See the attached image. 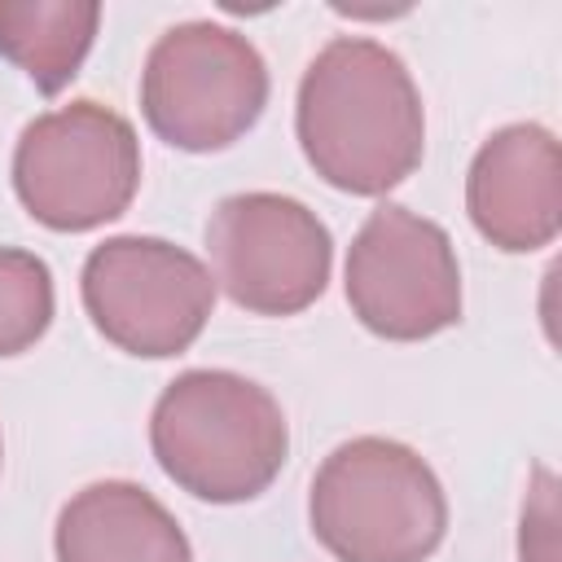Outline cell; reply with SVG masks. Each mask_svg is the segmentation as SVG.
<instances>
[{
  "instance_id": "12",
  "label": "cell",
  "mask_w": 562,
  "mask_h": 562,
  "mask_svg": "<svg viewBox=\"0 0 562 562\" xmlns=\"http://www.w3.org/2000/svg\"><path fill=\"white\" fill-rule=\"evenodd\" d=\"M57 312L53 272L35 250L0 246V360L31 351Z\"/></svg>"
},
{
  "instance_id": "7",
  "label": "cell",
  "mask_w": 562,
  "mask_h": 562,
  "mask_svg": "<svg viewBox=\"0 0 562 562\" xmlns=\"http://www.w3.org/2000/svg\"><path fill=\"white\" fill-rule=\"evenodd\" d=\"M351 316L386 342H422L461 321V263L443 224L382 202L347 246Z\"/></svg>"
},
{
  "instance_id": "4",
  "label": "cell",
  "mask_w": 562,
  "mask_h": 562,
  "mask_svg": "<svg viewBox=\"0 0 562 562\" xmlns=\"http://www.w3.org/2000/svg\"><path fill=\"white\" fill-rule=\"evenodd\" d=\"M268 92L263 53L211 18L167 26L140 66V114L162 145L184 154L237 145L259 123Z\"/></svg>"
},
{
  "instance_id": "9",
  "label": "cell",
  "mask_w": 562,
  "mask_h": 562,
  "mask_svg": "<svg viewBox=\"0 0 562 562\" xmlns=\"http://www.w3.org/2000/svg\"><path fill=\"white\" fill-rule=\"evenodd\" d=\"M465 211L483 241L531 255L562 233V149L544 123L496 127L470 158Z\"/></svg>"
},
{
  "instance_id": "14",
  "label": "cell",
  "mask_w": 562,
  "mask_h": 562,
  "mask_svg": "<svg viewBox=\"0 0 562 562\" xmlns=\"http://www.w3.org/2000/svg\"><path fill=\"white\" fill-rule=\"evenodd\" d=\"M0 461H4V439H0Z\"/></svg>"
},
{
  "instance_id": "5",
  "label": "cell",
  "mask_w": 562,
  "mask_h": 562,
  "mask_svg": "<svg viewBox=\"0 0 562 562\" xmlns=\"http://www.w3.org/2000/svg\"><path fill=\"white\" fill-rule=\"evenodd\" d=\"M136 189V127L92 97L35 114L13 145V193L53 233H92L119 220Z\"/></svg>"
},
{
  "instance_id": "6",
  "label": "cell",
  "mask_w": 562,
  "mask_h": 562,
  "mask_svg": "<svg viewBox=\"0 0 562 562\" xmlns=\"http://www.w3.org/2000/svg\"><path fill=\"white\" fill-rule=\"evenodd\" d=\"M79 299L105 342L140 360H167L202 338L215 312V277L167 237L123 233L88 250Z\"/></svg>"
},
{
  "instance_id": "10",
  "label": "cell",
  "mask_w": 562,
  "mask_h": 562,
  "mask_svg": "<svg viewBox=\"0 0 562 562\" xmlns=\"http://www.w3.org/2000/svg\"><path fill=\"white\" fill-rule=\"evenodd\" d=\"M57 562H193L176 514L132 479L79 487L53 527Z\"/></svg>"
},
{
  "instance_id": "13",
  "label": "cell",
  "mask_w": 562,
  "mask_h": 562,
  "mask_svg": "<svg viewBox=\"0 0 562 562\" xmlns=\"http://www.w3.org/2000/svg\"><path fill=\"white\" fill-rule=\"evenodd\" d=\"M518 562H562L558 544V474L549 465L531 470L522 518H518Z\"/></svg>"
},
{
  "instance_id": "3",
  "label": "cell",
  "mask_w": 562,
  "mask_h": 562,
  "mask_svg": "<svg viewBox=\"0 0 562 562\" xmlns=\"http://www.w3.org/2000/svg\"><path fill=\"white\" fill-rule=\"evenodd\" d=\"M307 522L334 562H426L448 536V496L417 448L356 435L316 465Z\"/></svg>"
},
{
  "instance_id": "11",
  "label": "cell",
  "mask_w": 562,
  "mask_h": 562,
  "mask_svg": "<svg viewBox=\"0 0 562 562\" xmlns=\"http://www.w3.org/2000/svg\"><path fill=\"white\" fill-rule=\"evenodd\" d=\"M97 26V0H0V57L53 97L88 61Z\"/></svg>"
},
{
  "instance_id": "2",
  "label": "cell",
  "mask_w": 562,
  "mask_h": 562,
  "mask_svg": "<svg viewBox=\"0 0 562 562\" xmlns=\"http://www.w3.org/2000/svg\"><path fill=\"white\" fill-rule=\"evenodd\" d=\"M149 452L189 496L241 505L272 487L290 457V426L268 386L233 369L176 373L149 413Z\"/></svg>"
},
{
  "instance_id": "1",
  "label": "cell",
  "mask_w": 562,
  "mask_h": 562,
  "mask_svg": "<svg viewBox=\"0 0 562 562\" xmlns=\"http://www.w3.org/2000/svg\"><path fill=\"white\" fill-rule=\"evenodd\" d=\"M294 136L329 189L351 198L391 193L426 154V110L413 70L369 35H334L299 79Z\"/></svg>"
},
{
  "instance_id": "8",
  "label": "cell",
  "mask_w": 562,
  "mask_h": 562,
  "mask_svg": "<svg viewBox=\"0 0 562 562\" xmlns=\"http://www.w3.org/2000/svg\"><path fill=\"white\" fill-rule=\"evenodd\" d=\"M215 290L250 316L307 312L334 272V237L299 198L250 189L215 202L206 220Z\"/></svg>"
}]
</instances>
